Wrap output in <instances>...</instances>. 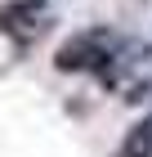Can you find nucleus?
Instances as JSON below:
<instances>
[{
    "label": "nucleus",
    "instance_id": "obj_1",
    "mask_svg": "<svg viewBox=\"0 0 152 157\" xmlns=\"http://www.w3.org/2000/svg\"><path fill=\"white\" fill-rule=\"evenodd\" d=\"M112 45H117V32L107 23L81 27V32H72V36L54 49V67H58V72H98V63L107 59Z\"/></svg>",
    "mask_w": 152,
    "mask_h": 157
},
{
    "label": "nucleus",
    "instance_id": "obj_2",
    "mask_svg": "<svg viewBox=\"0 0 152 157\" xmlns=\"http://www.w3.org/2000/svg\"><path fill=\"white\" fill-rule=\"evenodd\" d=\"M45 9H49V0H5L0 5V32L13 40L18 49H27L40 32H45Z\"/></svg>",
    "mask_w": 152,
    "mask_h": 157
},
{
    "label": "nucleus",
    "instance_id": "obj_3",
    "mask_svg": "<svg viewBox=\"0 0 152 157\" xmlns=\"http://www.w3.org/2000/svg\"><path fill=\"white\" fill-rule=\"evenodd\" d=\"M117 157H152V112H148V117H139V121L125 130Z\"/></svg>",
    "mask_w": 152,
    "mask_h": 157
},
{
    "label": "nucleus",
    "instance_id": "obj_4",
    "mask_svg": "<svg viewBox=\"0 0 152 157\" xmlns=\"http://www.w3.org/2000/svg\"><path fill=\"white\" fill-rule=\"evenodd\" d=\"M148 94H152V81H134V85H130V94H125V99H130V103H143Z\"/></svg>",
    "mask_w": 152,
    "mask_h": 157
}]
</instances>
